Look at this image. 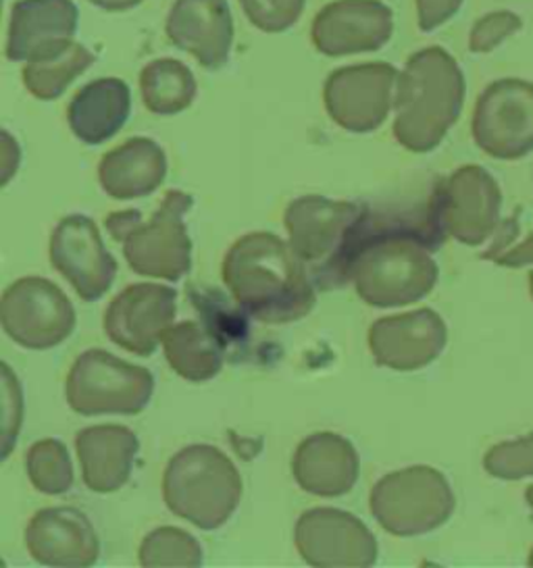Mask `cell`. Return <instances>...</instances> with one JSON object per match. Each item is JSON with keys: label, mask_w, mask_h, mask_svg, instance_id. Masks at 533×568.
<instances>
[{"label": "cell", "mask_w": 533, "mask_h": 568, "mask_svg": "<svg viewBox=\"0 0 533 568\" xmlns=\"http://www.w3.org/2000/svg\"><path fill=\"white\" fill-rule=\"evenodd\" d=\"M442 240L444 232L432 201L415 221H383L371 215L369 234L350 271L361 301L375 308H392L425 298L438 284L440 268L432 251Z\"/></svg>", "instance_id": "6da1fadb"}, {"label": "cell", "mask_w": 533, "mask_h": 568, "mask_svg": "<svg viewBox=\"0 0 533 568\" xmlns=\"http://www.w3.org/2000/svg\"><path fill=\"white\" fill-rule=\"evenodd\" d=\"M221 273L240 308L266 325L294 323L315 308V284L309 271L290 242L271 232L235 240Z\"/></svg>", "instance_id": "7a4b0ae2"}, {"label": "cell", "mask_w": 533, "mask_h": 568, "mask_svg": "<svg viewBox=\"0 0 533 568\" xmlns=\"http://www.w3.org/2000/svg\"><path fill=\"white\" fill-rule=\"evenodd\" d=\"M465 75L440 47L415 52L400 71L392 132L406 151L425 154L440 146L461 118Z\"/></svg>", "instance_id": "3957f363"}, {"label": "cell", "mask_w": 533, "mask_h": 568, "mask_svg": "<svg viewBox=\"0 0 533 568\" xmlns=\"http://www.w3.org/2000/svg\"><path fill=\"white\" fill-rule=\"evenodd\" d=\"M288 242L323 292L350 284V271L363 246L371 213L361 202L332 201L325 196H300L283 213Z\"/></svg>", "instance_id": "277c9868"}, {"label": "cell", "mask_w": 533, "mask_h": 568, "mask_svg": "<svg viewBox=\"0 0 533 568\" xmlns=\"http://www.w3.org/2000/svg\"><path fill=\"white\" fill-rule=\"evenodd\" d=\"M194 196L169 190L154 215L144 221L140 211H117L104 219L107 232L123 246L133 273L180 282L192 268V240L183 217L192 211Z\"/></svg>", "instance_id": "5b68a950"}, {"label": "cell", "mask_w": 533, "mask_h": 568, "mask_svg": "<svg viewBox=\"0 0 533 568\" xmlns=\"http://www.w3.org/2000/svg\"><path fill=\"white\" fill-rule=\"evenodd\" d=\"M242 491L240 470L215 446H188L163 470L167 508L202 531L223 527L238 510Z\"/></svg>", "instance_id": "8992f818"}, {"label": "cell", "mask_w": 533, "mask_h": 568, "mask_svg": "<svg viewBox=\"0 0 533 568\" xmlns=\"http://www.w3.org/2000/svg\"><path fill=\"white\" fill-rule=\"evenodd\" d=\"M454 506L449 479L425 465L383 475L369 496L371 515L394 537L432 534L449 523Z\"/></svg>", "instance_id": "52a82bcc"}, {"label": "cell", "mask_w": 533, "mask_h": 568, "mask_svg": "<svg viewBox=\"0 0 533 568\" xmlns=\"http://www.w3.org/2000/svg\"><path fill=\"white\" fill-rule=\"evenodd\" d=\"M152 394L154 377L149 368L125 363L100 348L80 354L67 375V404L82 417H133L149 406Z\"/></svg>", "instance_id": "ba28073f"}, {"label": "cell", "mask_w": 533, "mask_h": 568, "mask_svg": "<svg viewBox=\"0 0 533 568\" xmlns=\"http://www.w3.org/2000/svg\"><path fill=\"white\" fill-rule=\"evenodd\" d=\"M4 334L26 351H50L76 329V308L66 292L44 277H21L0 301Z\"/></svg>", "instance_id": "9c48e42d"}, {"label": "cell", "mask_w": 533, "mask_h": 568, "mask_svg": "<svg viewBox=\"0 0 533 568\" xmlns=\"http://www.w3.org/2000/svg\"><path fill=\"white\" fill-rule=\"evenodd\" d=\"M432 206L444 235L480 246L499 230L502 192L485 169L465 165L435 187Z\"/></svg>", "instance_id": "30bf717a"}, {"label": "cell", "mask_w": 533, "mask_h": 568, "mask_svg": "<svg viewBox=\"0 0 533 568\" xmlns=\"http://www.w3.org/2000/svg\"><path fill=\"white\" fill-rule=\"evenodd\" d=\"M399 71L390 63H363L333 71L323 85L325 111L350 134H369L382 128L394 106Z\"/></svg>", "instance_id": "8fae6325"}, {"label": "cell", "mask_w": 533, "mask_h": 568, "mask_svg": "<svg viewBox=\"0 0 533 568\" xmlns=\"http://www.w3.org/2000/svg\"><path fill=\"white\" fill-rule=\"evenodd\" d=\"M471 132L485 154L515 161L533 151V84L500 80L483 90Z\"/></svg>", "instance_id": "7c38bea8"}, {"label": "cell", "mask_w": 533, "mask_h": 568, "mask_svg": "<svg viewBox=\"0 0 533 568\" xmlns=\"http://www.w3.org/2000/svg\"><path fill=\"white\" fill-rule=\"evenodd\" d=\"M294 544L309 567H373L380 554L375 535L361 518L323 506L300 515Z\"/></svg>", "instance_id": "4fadbf2b"}, {"label": "cell", "mask_w": 533, "mask_h": 568, "mask_svg": "<svg viewBox=\"0 0 533 568\" xmlns=\"http://www.w3.org/2000/svg\"><path fill=\"white\" fill-rule=\"evenodd\" d=\"M178 292L169 285L133 284L117 294L104 311V334L123 351L152 356L173 325Z\"/></svg>", "instance_id": "5bb4252c"}, {"label": "cell", "mask_w": 533, "mask_h": 568, "mask_svg": "<svg viewBox=\"0 0 533 568\" xmlns=\"http://www.w3.org/2000/svg\"><path fill=\"white\" fill-rule=\"evenodd\" d=\"M49 256L50 265L82 301H100L115 282L117 261L107 251L99 225L86 215H69L59 221L50 235Z\"/></svg>", "instance_id": "9a60e30c"}, {"label": "cell", "mask_w": 533, "mask_h": 568, "mask_svg": "<svg viewBox=\"0 0 533 568\" xmlns=\"http://www.w3.org/2000/svg\"><path fill=\"white\" fill-rule=\"evenodd\" d=\"M394 34V16L380 0H338L323 7L311 26L313 47L325 57L383 49Z\"/></svg>", "instance_id": "2e32d148"}, {"label": "cell", "mask_w": 533, "mask_h": 568, "mask_svg": "<svg viewBox=\"0 0 533 568\" xmlns=\"http://www.w3.org/2000/svg\"><path fill=\"white\" fill-rule=\"evenodd\" d=\"M446 342V323L432 308L378 318L369 329V351L375 363L400 373L432 365Z\"/></svg>", "instance_id": "e0dca14e"}, {"label": "cell", "mask_w": 533, "mask_h": 568, "mask_svg": "<svg viewBox=\"0 0 533 568\" xmlns=\"http://www.w3.org/2000/svg\"><path fill=\"white\" fill-rule=\"evenodd\" d=\"M73 0H19L11 11L7 59L40 63L66 52L78 32Z\"/></svg>", "instance_id": "ac0fdd59"}, {"label": "cell", "mask_w": 533, "mask_h": 568, "mask_svg": "<svg viewBox=\"0 0 533 568\" xmlns=\"http://www.w3.org/2000/svg\"><path fill=\"white\" fill-rule=\"evenodd\" d=\"M26 548L44 567H94L100 558L94 525L71 506L38 510L26 529Z\"/></svg>", "instance_id": "d6986e66"}, {"label": "cell", "mask_w": 533, "mask_h": 568, "mask_svg": "<svg viewBox=\"0 0 533 568\" xmlns=\"http://www.w3.org/2000/svg\"><path fill=\"white\" fill-rule=\"evenodd\" d=\"M169 42L200 68L217 71L230 61L233 19L228 0H175L165 23Z\"/></svg>", "instance_id": "ffe728a7"}, {"label": "cell", "mask_w": 533, "mask_h": 568, "mask_svg": "<svg viewBox=\"0 0 533 568\" xmlns=\"http://www.w3.org/2000/svg\"><path fill=\"white\" fill-rule=\"evenodd\" d=\"M292 475L300 489L319 498L346 496L361 475V458L352 442L332 432L302 439L292 458Z\"/></svg>", "instance_id": "44dd1931"}, {"label": "cell", "mask_w": 533, "mask_h": 568, "mask_svg": "<svg viewBox=\"0 0 533 568\" xmlns=\"http://www.w3.org/2000/svg\"><path fill=\"white\" fill-rule=\"evenodd\" d=\"M76 452L86 487L113 494L130 481L140 439L123 425H94L76 435Z\"/></svg>", "instance_id": "7402d4cb"}, {"label": "cell", "mask_w": 533, "mask_h": 568, "mask_svg": "<svg viewBox=\"0 0 533 568\" xmlns=\"http://www.w3.org/2000/svg\"><path fill=\"white\" fill-rule=\"evenodd\" d=\"M167 178V154L150 138H132L100 159V187L115 201H138Z\"/></svg>", "instance_id": "603a6c76"}, {"label": "cell", "mask_w": 533, "mask_h": 568, "mask_svg": "<svg viewBox=\"0 0 533 568\" xmlns=\"http://www.w3.org/2000/svg\"><path fill=\"white\" fill-rule=\"evenodd\" d=\"M132 113L130 85L119 78H100L71 99L67 121L73 135L90 146H99L121 132Z\"/></svg>", "instance_id": "cb8c5ba5"}, {"label": "cell", "mask_w": 533, "mask_h": 568, "mask_svg": "<svg viewBox=\"0 0 533 568\" xmlns=\"http://www.w3.org/2000/svg\"><path fill=\"white\" fill-rule=\"evenodd\" d=\"M167 363L182 379L204 384L215 379L223 368L225 348L209 327L199 321H183L171 325L163 334Z\"/></svg>", "instance_id": "d4e9b609"}, {"label": "cell", "mask_w": 533, "mask_h": 568, "mask_svg": "<svg viewBox=\"0 0 533 568\" xmlns=\"http://www.w3.org/2000/svg\"><path fill=\"white\" fill-rule=\"evenodd\" d=\"M142 101L150 113L171 118L190 109L199 85L190 69L178 59L150 61L140 73Z\"/></svg>", "instance_id": "484cf974"}, {"label": "cell", "mask_w": 533, "mask_h": 568, "mask_svg": "<svg viewBox=\"0 0 533 568\" xmlns=\"http://www.w3.org/2000/svg\"><path fill=\"white\" fill-rule=\"evenodd\" d=\"M97 57L80 42L49 61L28 63L23 68V84L38 101H57L69 85L94 65Z\"/></svg>", "instance_id": "4316f807"}, {"label": "cell", "mask_w": 533, "mask_h": 568, "mask_svg": "<svg viewBox=\"0 0 533 568\" xmlns=\"http://www.w3.org/2000/svg\"><path fill=\"white\" fill-rule=\"evenodd\" d=\"M138 560L142 567H200L204 554L197 537L178 527H159L142 539Z\"/></svg>", "instance_id": "83f0119b"}, {"label": "cell", "mask_w": 533, "mask_h": 568, "mask_svg": "<svg viewBox=\"0 0 533 568\" xmlns=\"http://www.w3.org/2000/svg\"><path fill=\"white\" fill-rule=\"evenodd\" d=\"M26 470L33 487L47 496L67 494L73 485V467L59 439H40L26 454Z\"/></svg>", "instance_id": "f1b7e54d"}, {"label": "cell", "mask_w": 533, "mask_h": 568, "mask_svg": "<svg viewBox=\"0 0 533 568\" xmlns=\"http://www.w3.org/2000/svg\"><path fill=\"white\" fill-rule=\"evenodd\" d=\"M483 468L504 481H516L533 475V434L513 442H502L485 454Z\"/></svg>", "instance_id": "f546056e"}, {"label": "cell", "mask_w": 533, "mask_h": 568, "mask_svg": "<svg viewBox=\"0 0 533 568\" xmlns=\"http://www.w3.org/2000/svg\"><path fill=\"white\" fill-rule=\"evenodd\" d=\"M244 16L265 34H282L299 21L306 0H238Z\"/></svg>", "instance_id": "4dcf8cb0"}, {"label": "cell", "mask_w": 533, "mask_h": 568, "mask_svg": "<svg viewBox=\"0 0 533 568\" xmlns=\"http://www.w3.org/2000/svg\"><path fill=\"white\" fill-rule=\"evenodd\" d=\"M521 30V19L511 11H496L480 19L469 38V49L473 52L494 51L506 38Z\"/></svg>", "instance_id": "1f68e13d"}, {"label": "cell", "mask_w": 533, "mask_h": 568, "mask_svg": "<svg viewBox=\"0 0 533 568\" xmlns=\"http://www.w3.org/2000/svg\"><path fill=\"white\" fill-rule=\"evenodd\" d=\"M2 394H4V423H2V458L7 460L13 452L17 435L23 420V402H21V387L19 379L13 375L11 367L2 363Z\"/></svg>", "instance_id": "d6a6232c"}, {"label": "cell", "mask_w": 533, "mask_h": 568, "mask_svg": "<svg viewBox=\"0 0 533 568\" xmlns=\"http://www.w3.org/2000/svg\"><path fill=\"white\" fill-rule=\"evenodd\" d=\"M463 0H416V19L421 32H433L454 18L461 9Z\"/></svg>", "instance_id": "836d02e7"}, {"label": "cell", "mask_w": 533, "mask_h": 568, "mask_svg": "<svg viewBox=\"0 0 533 568\" xmlns=\"http://www.w3.org/2000/svg\"><path fill=\"white\" fill-rule=\"evenodd\" d=\"M490 261L496 263L500 267L519 268L533 265V232L523 244L509 246L506 251L499 252V254L492 256Z\"/></svg>", "instance_id": "e575fe53"}, {"label": "cell", "mask_w": 533, "mask_h": 568, "mask_svg": "<svg viewBox=\"0 0 533 568\" xmlns=\"http://www.w3.org/2000/svg\"><path fill=\"white\" fill-rule=\"evenodd\" d=\"M94 7H99L102 11H111V13H121V11H130L133 7L142 4L144 0H88Z\"/></svg>", "instance_id": "d590c367"}, {"label": "cell", "mask_w": 533, "mask_h": 568, "mask_svg": "<svg viewBox=\"0 0 533 568\" xmlns=\"http://www.w3.org/2000/svg\"><path fill=\"white\" fill-rule=\"evenodd\" d=\"M525 498H527V504H530V508H532L533 515V485H530V487H527V491H525Z\"/></svg>", "instance_id": "8d00e7d4"}, {"label": "cell", "mask_w": 533, "mask_h": 568, "mask_svg": "<svg viewBox=\"0 0 533 568\" xmlns=\"http://www.w3.org/2000/svg\"><path fill=\"white\" fill-rule=\"evenodd\" d=\"M530 292H532V298H533V271H532V275H530Z\"/></svg>", "instance_id": "74e56055"}, {"label": "cell", "mask_w": 533, "mask_h": 568, "mask_svg": "<svg viewBox=\"0 0 533 568\" xmlns=\"http://www.w3.org/2000/svg\"><path fill=\"white\" fill-rule=\"evenodd\" d=\"M530 567H533V551H532V556H530Z\"/></svg>", "instance_id": "f35d334b"}]
</instances>
